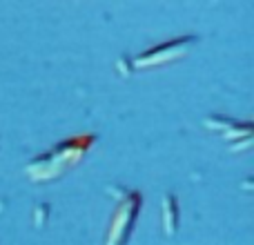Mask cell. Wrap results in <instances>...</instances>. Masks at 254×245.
<instances>
[{
	"instance_id": "1",
	"label": "cell",
	"mask_w": 254,
	"mask_h": 245,
	"mask_svg": "<svg viewBox=\"0 0 254 245\" xmlns=\"http://www.w3.org/2000/svg\"><path fill=\"white\" fill-rule=\"evenodd\" d=\"M136 207H138V203H136L131 210H129V203H125V205H123V210L119 212V216H116L114 225H112V230H110V243H107V245H121V243H123V241H121V234H125L127 230L131 228V221H134Z\"/></svg>"
},
{
	"instance_id": "2",
	"label": "cell",
	"mask_w": 254,
	"mask_h": 245,
	"mask_svg": "<svg viewBox=\"0 0 254 245\" xmlns=\"http://www.w3.org/2000/svg\"><path fill=\"white\" fill-rule=\"evenodd\" d=\"M163 223H165V230L167 234H174V225H176V203H174V196H167L163 201Z\"/></svg>"
}]
</instances>
